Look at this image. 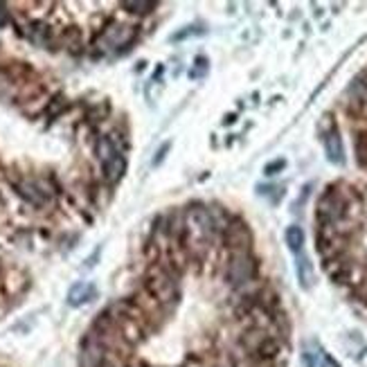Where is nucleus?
Returning a JSON list of instances; mask_svg holds the SVG:
<instances>
[{"label":"nucleus","mask_w":367,"mask_h":367,"mask_svg":"<svg viewBox=\"0 0 367 367\" xmlns=\"http://www.w3.org/2000/svg\"><path fill=\"white\" fill-rule=\"evenodd\" d=\"M147 288L160 304H173L178 297L176 282L162 266H153L147 275Z\"/></svg>","instance_id":"nucleus-1"},{"label":"nucleus","mask_w":367,"mask_h":367,"mask_svg":"<svg viewBox=\"0 0 367 367\" xmlns=\"http://www.w3.org/2000/svg\"><path fill=\"white\" fill-rule=\"evenodd\" d=\"M257 277V262L250 253H233L228 262V268H226V279L235 288L239 286H246L250 284L253 279Z\"/></svg>","instance_id":"nucleus-2"},{"label":"nucleus","mask_w":367,"mask_h":367,"mask_svg":"<svg viewBox=\"0 0 367 367\" xmlns=\"http://www.w3.org/2000/svg\"><path fill=\"white\" fill-rule=\"evenodd\" d=\"M345 214H347V201L343 198V194H338L334 189H327L320 196V201H318V219L325 226H331L336 221H341Z\"/></svg>","instance_id":"nucleus-3"},{"label":"nucleus","mask_w":367,"mask_h":367,"mask_svg":"<svg viewBox=\"0 0 367 367\" xmlns=\"http://www.w3.org/2000/svg\"><path fill=\"white\" fill-rule=\"evenodd\" d=\"M214 230H217V224H214V219H212L210 210L205 208L189 210V214L185 217V235L192 233L198 241H208L214 235Z\"/></svg>","instance_id":"nucleus-4"},{"label":"nucleus","mask_w":367,"mask_h":367,"mask_svg":"<svg viewBox=\"0 0 367 367\" xmlns=\"http://www.w3.org/2000/svg\"><path fill=\"white\" fill-rule=\"evenodd\" d=\"M106 363V347L97 334H88L81 341L79 350V367H104Z\"/></svg>","instance_id":"nucleus-5"},{"label":"nucleus","mask_w":367,"mask_h":367,"mask_svg":"<svg viewBox=\"0 0 367 367\" xmlns=\"http://www.w3.org/2000/svg\"><path fill=\"white\" fill-rule=\"evenodd\" d=\"M250 244H253V235H250L248 226L244 221L235 219L233 224H228L226 228V246L233 253H248Z\"/></svg>","instance_id":"nucleus-6"},{"label":"nucleus","mask_w":367,"mask_h":367,"mask_svg":"<svg viewBox=\"0 0 367 367\" xmlns=\"http://www.w3.org/2000/svg\"><path fill=\"white\" fill-rule=\"evenodd\" d=\"M14 187H16L18 194H21L27 203H32L34 208H43V205H47V201H50V196L45 194L43 187L38 185L36 180H30V178L16 180Z\"/></svg>","instance_id":"nucleus-7"},{"label":"nucleus","mask_w":367,"mask_h":367,"mask_svg":"<svg viewBox=\"0 0 367 367\" xmlns=\"http://www.w3.org/2000/svg\"><path fill=\"white\" fill-rule=\"evenodd\" d=\"M322 144H325V151H327V158L334 165H345V149H343V138L338 133L336 127H331L329 131L322 133Z\"/></svg>","instance_id":"nucleus-8"},{"label":"nucleus","mask_w":367,"mask_h":367,"mask_svg":"<svg viewBox=\"0 0 367 367\" xmlns=\"http://www.w3.org/2000/svg\"><path fill=\"white\" fill-rule=\"evenodd\" d=\"M95 295H97V288H95L93 282H77V284H72L70 291H68V304L84 306L91 300H95Z\"/></svg>","instance_id":"nucleus-9"},{"label":"nucleus","mask_w":367,"mask_h":367,"mask_svg":"<svg viewBox=\"0 0 367 367\" xmlns=\"http://www.w3.org/2000/svg\"><path fill=\"white\" fill-rule=\"evenodd\" d=\"M102 171H104V180L106 182H118L122 176H124V171H127V158L122 156V151L115 153L113 158L109 160H104L102 162Z\"/></svg>","instance_id":"nucleus-10"},{"label":"nucleus","mask_w":367,"mask_h":367,"mask_svg":"<svg viewBox=\"0 0 367 367\" xmlns=\"http://www.w3.org/2000/svg\"><path fill=\"white\" fill-rule=\"evenodd\" d=\"M253 354L257 356V359H262V361H273L275 356L279 354V343L275 341V338L264 336L262 341L257 343V347L253 350Z\"/></svg>","instance_id":"nucleus-11"},{"label":"nucleus","mask_w":367,"mask_h":367,"mask_svg":"<svg viewBox=\"0 0 367 367\" xmlns=\"http://www.w3.org/2000/svg\"><path fill=\"white\" fill-rule=\"evenodd\" d=\"M295 270H297V279H300V286L302 288H311L313 286V266L309 262V257H304L302 253L297 255V264H295Z\"/></svg>","instance_id":"nucleus-12"},{"label":"nucleus","mask_w":367,"mask_h":367,"mask_svg":"<svg viewBox=\"0 0 367 367\" xmlns=\"http://www.w3.org/2000/svg\"><path fill=\"white\" fill-rule=\"evenodd\" d=\"M284 239H286V246L291 248L295 255L302 253V246H304V230H302L300 226H288Z\"/></svg>","instance_id":"nucleus-13"},{"label":"nucleus","mask_w":367,"mask_h":367,"mask_svg":"<svg viewBox=\"0 0 367 367\" xmlns=\"http://www.w3.org/2000/svg\"><path fill=\"white\" fill-rule=\"evenodd\" d=\"M118 151H120V149L115 147L111 138H100V140H97V156H100L102 162H104V160H109V158H113Z\"/></svg>","instance_id":"nucleus-14"},{"label":"nucleus","mask_w":367,"mask_h":367,"mask_svg":"<svg viewBox=\"0 0 367 367\" xmlns=\"http://www.w3.org/2000/svg\"><path fill=\"white\" fill-rule=\"evenodd\" d=\"M122 7L131 14H149L156 9V3H144V0H138V3H122Z\"/></svg>","instance_id":"nucleus-15"},{"label":"nucleus","mask_w":367,"mask_h":367,"mask_svg":"<svg viewBox=\"0 0 367 367\" xmlns=\"http://www.w3.org/2000/svg\"><path fill=\"white\" fill-rule=\"evenodd\" d=\"M356 151H359V162L367 165V133L359 135V142H356Z\"/></svg>","instance_id":"nucleus-16"},{"label":"nucleus","mask_w":367,"mask_h":367,"mask_svg":"<svg viewBox=\"0 0 367 367\" xmlns=\"http://www.w3.org/2000/svg\"><path fill=\"white\" fill-rule=\"evenodd\" d=\"M286 167V160H275V162H270V165H266V176H273V173H277V171H282Z\"/></svg>","instance_id":"nucleus-17"},{"label":"nucleus","mask_w":367,"mask_h":367,"mask_svg":"<svg viewBox=\"0 0 367 367\" xmlns=\"http://www.w3.org/2000/svg\"><path fill=\"white\" fill-rule=\"evenodd\" d=\"M169 147H171V142H165V144H162V147L158 149V153H156V156H153V167H156V165H160V162L162 160H165V153L169 151Z\"/></svg>","instance_id":"nucleus-18"},{"label":"nucleus","mask_w":367,"mask_h":367,"mask_svg":"<svg viewBox=\"0 0 367 367\" xmlns=\"http://www.w3.org/2000/svg\"><path fill=\"white\" fill-rule=\"evenodd\" d=\"M189 34H194V27H185V30H182V32L173 34V36H171V41H182V38H187Z\"/></svg>","instance_id":"nucleus-19"},{"label":"nucleus","mask_w":367,"mask_h":367,"mask_svg":"<svg viewBox=\"0 0 367 367\" xmlns=\"http://www.w3.org/2000/svg\"><path fill=\"white\" fill-rule=\"evenodd\" d=\"M302 361H304V367H315V359H313V354H311V352H304Z\"/></svg>","instance_id":"nucleus-20"},{"label":"nucleus","mask_w":367,"mask_h":367,"mask_svg":"<svg viewBox=\"0 0 367 367\" xmlns=\"http://www.w3.org/2000/svg\"><path fill=\"white\" fill-rule=\"evenodd\" d=\"M322 367H341V365H338L329 354H322Z\"/></svg>","instance_id":"nucleus-21"},{"label":"nucleus","mask_w":367,"mask_h":367,"mask_svg":"<svg viewBox=\"0 0 367 367\" xmlns=\"http://www.w3.org/2000/svg\"><path fill=\"white\" fill-rule=\"evenodd\" d=\"M7 21V7L0 3V23H5Z\"/></svg>","instance_id":"nucleus-22"}]
</instances>
